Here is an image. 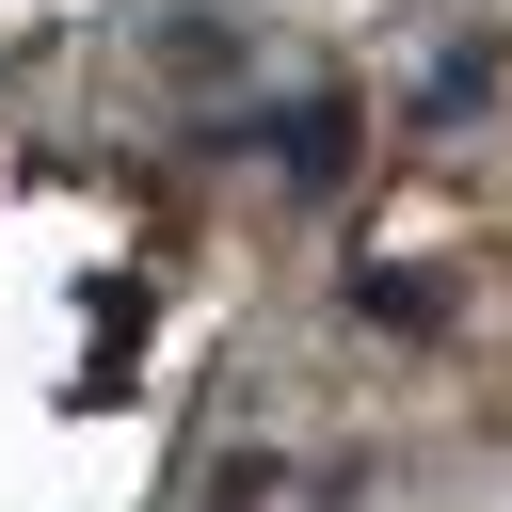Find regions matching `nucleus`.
Here are the masks:
<instances>
[{"mask_svg": "<svg viewBox=\"0 0 512 512\" xmlns=\"http://www.w3.org/2000/svg\"><path fill=\"white\" fill-rule=\"evenodd\" d=\"M272 144H288V192H336V176H352V96H288Z\"/></svg>", "mask_w": 512, "mask_h": 512, "instance_id": "obj_1", "label": "nucleus"}]
</instances>
